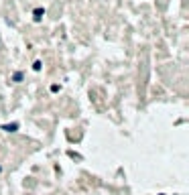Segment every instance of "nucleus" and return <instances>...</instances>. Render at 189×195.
Wrapping results in <instances>:
<instances>
[{
    "label": "nucleus",
    "mask_w": 189,
    "mask_h": 195,
    "mask_svg": "<svg viewBox=\"0 0 189 195\" xmlns=\"http://www.w3.org/2000/svg\"><path fill=\"white\" fill-rule=\"evenodd\" d=\"M2 130H6V132H16V130H19V124H16V122H12V124H4Z\"/></svg>",
    "instance_id": "obj_1"
},
{
    "label": "nucleus",
    "mask_w": 189,
    "mask_h": 195,
    "mask_svg": "<svg viewBox=\"0 0 189 195\" xmlns=\"http://www.w3.org/2000/svg\"><path fill=\"white\" fill-rule=\"evenodd\" d=\"M33 16H35V20H41L43 16H45V10H43V8H35V10H33Z\"/></svg>",
    "instance_id": "obj_2"
},
{
    "label": "nucleus",
    "mask_w": 189,
    "mask_h": 195,
    "mask_svg": "<svg viewBox=\"0 0 189 195\" xmlns=\"http://www.w3.org/2000/svg\"><path fill=\"white\" fill-rule=\"evenodd\" d=\"M12 81H23V73H20V71H16L14 75H12Z\"/></svg>",
    "instance_id": "obj_3"
},
{
    "label": "nucleus",
    "mask_w": 189,
    "mask_h": 195,
    "mask_svg": "<svg viewBox=\"0 0 189 195\" xmlns=\"http://www.w3.org/2000/svg\"><path fill=\"white\" fill-rule=\"evenodd\" d=\"M33 69H35V71H41V61H35V63H33Z\"/></svg>",
    "instance_id": "obj_4"
}]
</instances>
